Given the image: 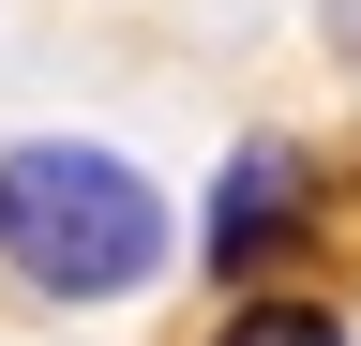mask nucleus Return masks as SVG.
Listing matches in <instances>:
<instances>
[{"mask_svg": "<svg viewBox=\"0 0 361 346\" xmlns=\"http://www.w3.org/2000/svg\"><path fill=\"white\" fill-rule=\"evenodd\" d=\"M0 256L45 301H121L166 271V196L90 136H30V151H0Z\"/></svg>", "mask_w": 361, "mask_h": 346, "instance_id": "nucleus-1", "label": "nucleus"}, {"mask_svg": "<svg viewBox=\"0 0 361 346\" xmlns=\"http://www.w3.org/2000/svg\"><path fill=\"white\" fill-rule=\"evenodd\" d=\"M301 196H316V166H301L286 136H256V151L211 181V226H196V256H211V271H271V256L301 241Z\"/></svg>", "mask_w": 361, "mask_h": 346, "instance_id": "nucleus-2", "label": "nucleus"}, {"mask_svg": "<svg viewBox=\"0 0 361 346\" xmlns=\"http://www.w3.org/2000/svg\"><path fill=\"white\" fill-rule=\"evenodd\" d=\"M211 346H346V316H316V301H241Z\"/></svg>", "mask_w": 361, "mask_h": 346, "instance_id": "nucleus-3", "label": "nucleus"}]
</instances>
